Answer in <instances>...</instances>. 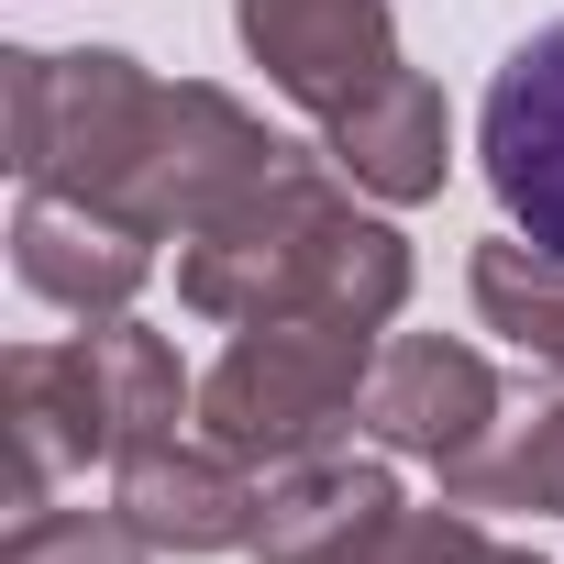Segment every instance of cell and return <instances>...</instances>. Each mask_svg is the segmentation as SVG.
<instances>
[{
  "label": "cell",
  "instance_id": "6da1fadb",
  "mask_svg": "<svg viewBox=\"0 0 564 564\" xmlns=\"http://www.w3.org/2000/svg\"><path fill=\"white\" fill-rule=\"evenodd\" d=\"M355 199L366 188L322 144H289V166L254 199H232L221 221H199L177 243V300L221 333H243V322L388 333L410 311V243H399V221H377Z\"/></svg>",
  "mask_w": 564,
  "mask_h": 564
},
{
  "label": "cell",
  "instance_id": "7a4b0ae2",
  "mask_svg": "<svg viewBox=\"0 0 564 564\" xmlns=\"http://www.w3.org/2000/svg\"><path fill=\"white\" fill-rule=\"evenodd\" d=\"M388 333H344V322H243L221 344V366L199 377V432L243 465H311L344 432H366V377H377Z\"/></svg>",
  "mask_w": 564,
  "mask_h": 564
},
{
  "label": "cell",
  "instance_id": "3957f363",
  "mask_svg": "<svg viewBox=\"0 0 564 564\" xmlns=\"http://www.w3.org/2000/svg\"><path fill=\"white\" fill-rule=\"evenodd\" d=\"M0 100H12V133H0V144H12L23 188H78V199L122 210L166 78H144L122 45H78V56L12 45V56H0Z\"/></svg>",
  "mask_w": 564,
  "mask_h": 564
},
{
  "label": "cell",
  "instance_id": "277c9868",
  "mask_svg": "<svg viewBox=\"0 0 564 564\" xmlns=\"http://www.w3.org/2000/svg\"><path fill=\"white\" fill-rule=\"evenodd\" d=\"M276 166H289V144H276L232 89L166 78L155 133H144V166H133V188H122V221H144L155 243H188L199 221H221L232 199H254Z\"/></svg>",
  "mask_w": 564,
  "mask_h": 564
},
{
  "label": "cell",
  "instance_id": "5b68a950",
  "mask_svg": "<svg viewBox=\"0 0 564 564\" xmlns=\"http://www.w3.org/2000/svg\"><path fill=\"white\" fill-rule=\"evenodd\" d=\"M232 34L265 67V89L300 100L311 122L355 111L399 67V12L388 0H232Z\"/></svg>",
  "mask_w": 564,
  "mask_h": 564
},
{
  "label": "cell",
  "instance_id": "8992f818",
  "mask_svg": "<svg viewBox=\"0 0 564 564\" xmlns=\"http://www.w3.org/2000/svg\"><path fill=\"white\" fill-rule=\"evenodd\" d=\"M498 421H509V388H498V366H487L476 344H454V333H388V344H377L366 432H377L388 454H421V465L443 476V465H465L476 443H498Z\"/></svg>",
  "mask_w": 564,
  "mask_h": 564
},
{
  "label": "cell",
  "instance_id": "52a82bcc",
  "mask_svg": "<svg viewBox=\"0 0 564 564\" xmlns=\"http://www.w3.org/2000/svg\"><path fill=\"white\" fill-rule=\"evenodd\" d=\"M476 166H487L509 232H531L542 254H564V23H542L531 45H509V67L487 78Z\"/></svg>",
  "mask_w": 564,
  "mask_h": 564
},
{
  "label": "cell",
  "instance_id": "ba28073f",
  "mask_svg": "<svg viewBox=\"0 0 564 564\" xmlns=\"http://www.w3.org/2000/svg\"><path fill=\"white\" fill-rule=\"evenodd\" d=\"M12 276L45 311H67V322H122L144 300V276H155V232L122 221V210H100V199H78V188H23V210H12Z\"/></svg>",
  "mask_w": 564,
  "mask_h": 564
},
{
  "label": "cell",
  "instance_id": "9c48e42d",
  "mask_svg": "<svg viewBox=\"0 0 564 564\" xmlns=\"http://www.w3.org/2000/svg\"><path fill=\"white\" fill-rule=\"evenodd\" d=\"M111 509H122L155 553H254L265 487H254L243 454H221V443L199 432V443H144V454H122V465H111Z\"/></svg>",
  "mask_w": 564,
  "mask_h": 564
},
{
  "label": "cell",
  "instance_id": "30bf717a",
  "mask_svg": "<svg viewBox=\"0 0 564 564\" xmlns=\"http://www.w3.org/2000/svg\"><path fill=\"white\" fill-rule=\"evenodd\" d=\"M322 155L377 210H410V199H443V177H454V111H443V89L421 67H388L355 111L322 122Z\"/></svg>",
  "mask_w": 564,
  "mask_h": 564
},
{
  "label": "cell",
  "instance_id": "8fae6325",
  "mask_svg": "<svg viewBox=\"0 0 564 564\" xmlns=\"http://www.w3.org/2000/svg\"><path fill=\"white\" fill-rule=\"evenodd\" d=\"M0 432H12V520L45 509L56 476L111 465V432H100L78 344H12V355H0Z\"/></svg>",
  "mask_w": 564,
  "mask_h": 564
},
{
  "label": "cell",
  "instance_id": "7c38bea8",
  "mask_svg": "<svg viewBox=\"0 0 564 564\" xmlns=\"http://www.w3.org/2000/svg\"><path fill=\"white\" fill-rule=\"evenodd\" d=\"M399 476L377 454H311V465H276L265 509H254V553L265 564H355L388 520H399Z\"/></svg>",
  "mask_w": 564,
  "mask_h": 564
},
{
  "label": "cell",
  "instance_id": "4fadbf2b",
  "mask_svg": "<svg viewBox=\"0 0 564 564\" xmlns=\"http://www.w3.org/2000/svg\"><path fill=\"white\" fill-rule=\"evenodd\" d=\"M78 366H89V399H100V432H111V465L144 454V443H177V421H199V377L177 366V344L155 322H89L78 333Z\"/></svg>",
  "mask_w": 564,
  "mask_h": 564
},
{
  "label": "cell",
  "instance_id": "5bb4252c",
  "mask_svg": "<svg viewBox=\"0 0 564 564\" xmlns=\"http://www.w3.org/2000/svg\"><path fill=\"white\" fill-rule=\"evenodd\" d=\"M465 289H476V322L509 333L531 366L564 377V254H542L531 232H487L476 265H465Z\"/></svg>",
  "mask_w": 564,
  "mask_h": 564
},
{
  "label": "cell",
  "instance_id": "9a60e30c",
  "mask_svg": "<svg viewBox=\"0 0 564 564\" xmlns=\"http://www.w3.org/2000/svg\"><path fill=\"white\" fill-rule=\"evenodd\" d=\"M454 509H542L564 520V399L531 421H498V443H476L465 465H443Z\"/></svg>",
  "mask_w": 564,
  "mask_h": 564
},
{
  "label": "cell",
  "instance_id": "2e32d148",
  "mask_svg": "<svg viewBox=\"0 0 564 564\" xmlns=\"http://www.w3.org/2000/svg\"><path fill=\"white\" fill-rule=\"evenodd\" d=\"M0 564H155V542L122 509H23Z\"/></svg>",
  "mask_w": 564,
  "mask_h": 564
},
{
  "label": "cell",
  "instance_id": "e0dca14e",
  "mask_svg": "<svg viewBox=\"0 0 564 564\" xmlns=\"http://www.w3.org/2000/svg\"><path fill=\"white\" fill-rule=\"evenodd\" d=\"M487 553H498L487 542V509H454L443 498V509H399L355 564H487Z\"/></svg>",
  "mask_w": 564,
  "mask_h": 564
},
{
  "label": "cell",
  "instance_id": "ac0fdd59",
  "mask_svg": "<svg viewBox=\"0 0 564 564\" xmlns=\"http://www.w3.org/2000/svg\"><path fill=\"white\" fill-rule=\"evenodd\" d=\"M487 564H542V553H531V542H498V553H487Z\"/></svg>",
  "mask_w": 564,
  "mask_h": 564
}]
</instances>
